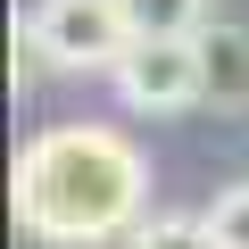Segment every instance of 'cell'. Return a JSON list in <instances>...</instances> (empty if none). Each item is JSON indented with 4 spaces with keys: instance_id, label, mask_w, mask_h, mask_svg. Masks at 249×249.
<instances>
[{
    "instance_id": "7",
    "label": "cell",
    "mask_w": 249,
    "mask_h": 249,
    "mask_svg": "<svg viewBox=\"0 0 249 249\" xmlns=\"http://www.w3.org/2000/svg\"><path fill=\"white\" fill-rule=\"evenodd\" d=\"M208 232H216L224 249H249V183H224V191L208 199Z\"/></svg>"
},
{
    "instance_id": "3",
    "label": "cell",
    "mask_w": 249,
    "mask_h": 249,
    "mask_svg": "<svg viewBox=\"0 0 249 249\" xmlns=\"http://www.w3.org/2000/svg\"><path fill=\"white\" fill-rule=\"evenodd\" d=\"M116 100L142 116H175L199 108V50L191 42H133L116 58Z\"/></svg>"
},
{
    "instance_id": "5",
    "label": "cell",
    "mask_w": 249,
    "mask_h": 249,
    "mask_svg": "<svg viewBox=\"0 0 249 249\" xmlns=\"http://www.w3.org/2000/svg\"><path fill=\"white\" fill-rule=\"evenodd\" d=\"M199 17H208V0H124L133 42H191Z\"/></svg>"
},
{
    "instance_id": "6",
    "label": "cell",
    "mask_w": 249,
    "mask_h": 249,
    "mask_svg": "<svg viewBox=\"0 0 249 249\" xmlns=\"http://www.w3.org/2000/svg\"><path fill=\"white\" fill-rule=\"evenodd\" d=\"M124 249H224L216 232H208V216H183V208H158L133 241H124Z\"/></svg>"
},
{
    "instance_id": "4",
    "label": "cell",
    "mask_w": 249,
    "mask_h": 249,
    "mask_svg": "<svg viewBox=\"0 0 249 249\" xmlns=\"http://www.w3.org/2000/svg\"><path fill=\"white\" fill-rule=\"evenodd\" d=\"M199 100L208 108H249V25H199Z\"/></svg>"
},
{
    "instance_id": "1",
    "label": "cell",
    "mask_w": 249,
    "mask_h": 249,
    "mask_svg": "<svg viewBox=\"0 0 249 249\" xmlns=\"http://www.w3.org/2000/svg\"><path fill=\"white\" fill-rule=\"evenodd\" d=\"M9 208H17V232H34L50 249L133 241L150 224V158L124 124H100V116L42 124L17 150Z\"/></svg>"
},
{
    "instance_id": "2",
    "label": "cell",
    "mask_w": 249,
    "mask_h": 249,
    "mask_svg": "<svg viewBox=\"0 0 249 249\" xmlns=\"http://www.w3.org/2000/svg\"><path fill=\"white\" fill-rule=\"evenodd\" d=\"M25 34H34V50H42L50 67H67V75H91V67L116 75V58L133 50L124 0H34Z\"/></svg>"
}]
</instances>
